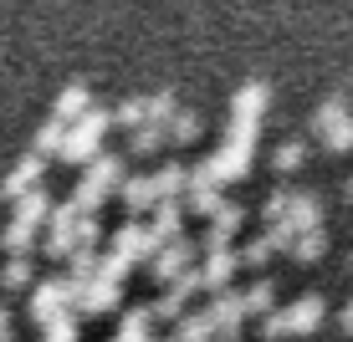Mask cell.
Segmentation results:
<instances>
[{
	"label": "cell",
	"mask_w": 353,
	"mask_h": 342,
	"mask_svg": "<svg viewBox=\"0 0 353 342\" xmlns=\"http://www.w3.org/2000/svg\"><path fill=\"white\" fill-rule=\"evenodd\" d=\"M6 250H10V255H31V250H36V225H26V220H10Z\"/></svg>",
	"instance_id": "cell-19"
},
{
	"label": "cell",
	"mask_w": 353,
	"mask_h": 342,
	"mask_svg": "<svg viewBox=\"0 0 353 342\" xmlns=\"http://www.w3.org/2000/svg\"><path fill=\"white\" fill-rule=\"evenodd\" d=\"M236 261L241 255H230V246H215V250H205V266H200V276H205V291H221L230 271H236Z\"/></svg>",
	"instance_id": "cell-10"
},
{
	"label": "cell",
	"mask_w": 353,
	"mask_h": 342,
	"mask_svg": "<svg viewBox=\"0 0 353 342\" xmlns=\"http://www.w3.org/2000/svg\"><path fill=\"white\" fill-rule=\"evenodd\" d=\"M67 149V123H62V118H52V123H41V128H36V149L31 153H62Z\"/></svg>",
	"instance_id": "cell-13"
},
{
	"label": "cell",
	"mask_w": 353,
	"mask_h": 342,
	"mask_svg": "<svg viewBox=\"0 0 353 342\" xmlns=\"http://www.w3.org/2000/svg\"><path fill=\"white\" fill-rule=\"evenodd\" d=\"M246 297V312H272V297H276V286L272 281H256L251 291H241Z\"/></svg>",
	"instance_id": "cell-26"
},
{
	"label": "cell",
	"mask_w": 353,
	"mask_h": 342,
	"mask_svg": "<svg viewBox=\"0 0 353 342\" xmlns=\"http://www.w3.org/2000/svg\"><path fill=\"white\" fill-rule=\"evenodd\" d=\"M348 200H353V179H348Z\"/></svg>",
	"instance_id": "cell-31"
},
{
	"label": "cell",
	"mask_w": 353,
	"mask_h": 342,
	"mask_svg": "<svg viewBox=\"0 0 353 342\" xmlns=\"http://www.w3.org/2000/svg\"><path fill=\"white\" fill-rule=\"evenodd\" d=\"M338 327H343V332H353V301H348L343 312H338Z\"/></svg>",
	"instance_id": "cell-29"
},
{
	"label": "cell",
	"mask_w": 353,
	"mask_h": 342,
	"mask_svg": "<svg viewBox=\"0 0 353 342\" xmlns=\"http://www.w3.org/2000/svg\"><path fill=\"white\" fill-rule=\"evenodd\" d=\"M92 113V92H88V82H67L62 92H57V107H52V118H62V123H82V118Z\"/></svg>",
	"instance_id": "cell-5"
},
{
	"label": "cell",
	"mask_w": 353,
	"mask_h": 342,
	"mask_svg": "<svg viewBox=\"0 0 353 342\" xmlns=\"http://www.w3.org/2000/svg\"><path fill=\"white\" fill-rule=\"evenodd\" d=\"M194 138H200V113H185V107H179L174 123H169V143H194Z\"/></svg>",
	"instance_id": "cell-23"
},
{
	"label": "cell",
	"mask_w": 353,
	"mask_h": 342,
	"mask_svg": "<svg viewBox=\"0 0 353 342\" xmlns=\"http://www.w3.org/2000/svg\"><path fill=\"white\" fill-rule=\"evenodd\" d=\"M323 250H327V235H323V230H302L297 246H292V261L312 266V261H323Z\"/></svg>",
	"instance_id": "cell-15"
},
{
	"label": "cell",
	"mask_w": 353,
	"mask_h": 342,
	"mask_svg": "<svg viewBox=\"0 0 353 342\" xmlns=\"http://www.w3.org/2000/svg\"><path fill=\"white\" fill-rule=\"evenodd\" d=\"M164 138H169V128L164 123H143V128H133V153H143V158H149V153H159L164 149Z\"/></svg>",
	"instance_id": "cell-16"
},
{
	"label": "cell",
	"mask_w": 353,
	"mask_h": 342,
	"mask_svg": "<svg viewBox=\"0 0 353 342\" xmlns=\"http://www.w3.org/2000/svg\"><path fill=\"white\" fill-rule=\"evenodd\" d=\"M118 307V281H108V276H97L92 286H82L77 291V312H113Z\"/></svg>",
	"instance_id": "cell-9"
},
{
	"label": "cell",
	"mask_w": 353,
	"mask_h": 342,
	"mask_svg": "<svg viewBox=\"0 0 353 342\" xmlns=\"http://www.w3.org/2000/svg\"><path fill=\"white\" fill-rule=\"evenodd\" d=\"M72 297H77V286H72V281H41V286H36V297H31V317H36L41 327H52L57 317H67Z\"/></svg>",
	"instance_id": "cell-3"
},
{
	"label": "cell",
	"mask_w": 353,
	"mask_h": 342,
	"mask_svg": "<svg viewBox=\"0 0 353 342\" xmlns=\"http://www.w3.org/2000/svg\"><path fill=\"white\" fill-rule=\"evenodd\" d=\"M287 220H292L297 230H323V200H318V194H297Z\"/></svg>",
	"instance_id": "cell-12"
},
{
	"label": "cell",
	"mask_w": 353,
	"mask_h": 342,
	"mask_svg": "<svg viewBox=\"0 0 353 342\" xmlns=\"http://www.w3.org/2000/svg\"><path fill=\"white\" fill-rule=\"evenodd\" d=\"M272 250H276V246L261 235V240H251V246L241 250V261H246V266H266V255H272Z\"/></svg>",
	"instance_id": "cell-28"
},
{
	"label": "cell",
	"mask_w": 353,
	"mask_h": 342,
	"mask_svg": "<svg viewBox=\"0 0 353 342\" xmlns=\"http://www.w3.org/2000/svg\"><path fill=\"white\" fill-rule=\"evenodd\" d=\"M123 184H128V179H123V158H118V153H97L88 164V174H82V189H77L72 204L88 215V210H97V204L108 200V194H118Z\"/></svg>",
	"instance_id": "cell-1"
},
{
	"label": "cell",
	"mask_w": 353,
	"mask_h": 342,
	"mask_svg": "<svg viewBox=\"0 0 353 342\" xmlns=\"http://www.w3.org/2000/svg\"><path fill=\"white\" fill-rule=\"evenodd\" d=\"M323 143H327L333 153H348V149H353V113H348L338 128H327V133H323Z\"/></svg>",
	"instance_id": "cell-25"
},
{
	"label": "cell",
	"mask_w": 353,
	"mask_h": 342,
	"mask_svg": "<svg viewBox=\"0 0 353 342\" xmlns=\"http://www.w3.org/2000/svg\"><path fill=\"white\" fill-rule=\"evenodd\" d=\"M348 266H353V255H348Z\"/></svg>",
	"instance_id": "cell-32"
},
{
	"label": "cell",
	"mask_w": 353,
	"mask_h": 342,
	"mask_svg": "<svg viewBox=\"0 0 353 342\" xmlns=\"http://www.w3.org/2000/svg\"><path fill=\"white\" fill-rule=\"evenodd\" d=\"M174 113H179V107H174V92H169V87L149 97V123H164L169 128V123H174Z\"/></svg>",
	"instance_id": "cell-24"
},
{
	"label": "cell",
	"mask_w": 353,
	"mask_h": 342,
	"mask_svg": "<svg viewBox=\"0 0 353 342\" xmlns=\"http://www.w3.org/2000/svg\"><path fill=\"white\" fill-rule=\"evenodd\" d=\"M282 317H287V337H307V332H318V327H323L327 307H323V297H312V291H307V297H297Z\"/></svg>",
	"instance_id": "cell-4"
},
{
	"label": "cell",
	"mask_w": 353,
	"mask_h": 342,
	"mask_svg": "<svg viewBox=\"0 0 353 342\" xmlns=\"http://www.w3.org/2000/svg\"><path fill=\"white\" fill-rule=\"evenodd\" d=\"M0 342H10V312L0 307Z\"/></svg>",
	"instance_id": "cell-30"
},
{
	"label": "cell",
	"mask_w": 353,
	"mask_h": 342,
	"mask_svg": "<svg viewBox=\"0 0 353 342\" xmlns=\"http://www.w3.org/2000/svg\"><path fill=\"white\" fill-rule=\"evenodd\" d=\"M266 103H272V92H266V82H246V87L236 92V103H230V118H236V123H261Z\"/></svg>",
	"instance_id": "cell-7"
},
{
	"label": "cell",
	"mask_w": 353,
	"mask_h": 342,
	"mask_svg": "<svg viewBox=\"0 0 353 342\" xmlns=\"http://www.w3.org/2000/svg\"><path fill=\"white\" fill-rule=\"evenodd\" d=\"M154 184H159V200H174L179 189H190V174L179 164H164L159 174H154Z\"/></svg>",
	"instance_id": "cell-21"
},
{
	"label": "cell",
	"mask_w": 353,
	"mask_h": 342,
	"mask_svg": "<svg viewBox=\"0 0 353 342\" xmlns=\"http://www.w3.org/2000/svg\"><path fill=\"white\" fill-rule=\"evenodd\" d=\"M108 128H113V113L92 107L82 123L67 128V149H62V158H67V164H92V158L103 153V133H108Z\"/></svg>",
	"instance_id": "cell-2"
},
{
	"label": "cell",
	"mask_w": 353,
	"mask_h": 342,
	"mask_svg": "<svg viewBox=\"0 0 353 342\" xmlns=\"http://www.w3.org/2000/svg\"><path fill=\"white\" fill-rule=\"evenodd\" d=\"M16 220H26V225H41V220H52V194H46V189H31L26 200L16 204Z\"/></svg>",
	"instance_id": "cell-14"
},
{
	"label": "cell",
	"mask_w": 353,
	"mask_h": 342,
	"mask_svg": "<svg viewBox=\"0 0 353 342\" xmlns=\"http://www.w3.org/2000/svg\"><path fill=\"white\" fill-rule=\"evenodd\" d=\"M46 342H77V317H57L46 327Z\"/></svg>",
	"instance_id": "cell-27"
},
{
	"label": "cell",
	"mask_w": 353,
	"mask_h": 342,
	"mask_svg": "<svg viewBox=\"0 0 353 342\" xmlns=\"http://www.w3.org/2000/svg\"><path fill=\"white\" fill-rule=\"evenodd\" d=\"M123 204H128V215H149L154 204H159V184H154V174H133L123 189Z\"/></svg>",
	"instance_id": "cell-8"
},
{
	"label": "cell",
	"mask_w": 353,
	"mask_h": 342,
	"mask_svg": "<svg viewBox=\"0 0 353 342\" xmlns=\"http://www.w3.org/2000/svg\"><path fill=\"white\" fill-rule=\"evenodd\" d=\"M154 246H164V240H185L179 235V200H159L154 204Z\"/></svg>",
	"instance_id": "cell-11"
},
{
	"label": "cell",
	"mask_w": 353,
	"mask_h": 342,
	"mask_svg": "<svg viewBox=\"0 0 353 342\" xmlns=\"http://www.w3.org/2000/svg\"><path fill=\"white\" fill-rule=\"evenodd\" d=\"M113 123H118V128H128V133H133V128H143V123H149V103H143V97H128V103L113 113Z\"/></svg>",
	"instance_id": "cell-22"
},
{
	"label": "cell",
	"mask_w": 353,
	"mask_h": 342,
	"mask_svg": "<svg viewBox=\"0 0 353 342\" xmlns=\"http://www.w3.org/2000/svg\"><path fill=\"white\" fill-rule=\"evenodd\" d=\"M41 169H46V158L41 153H26L16 169H10V179L0 184V189H6V200H26V194L41 184Z\"/></svg>",
	"instance_id": "cell-6"
},
{
	"label": "cell",
	"mask_w": 353,
	"mask_h": 342,
	"mask_svg": "<svg viewBox=\"0 0 353 342\" xmlns=\"http://www.w3.org/2000/svg\"><path fill=\"white\" fill-rule=\"evenodd\" d=\"M348 118V103L343 97H327V103L318 107V113H312V133H327V128H338Z\"/></svg>",
	"instance_id": "cell-20"
},
{
	"label": "cell",
	"mask_w": 353,
	"mask_h": 342,
	"mask_svg": "<svg viewBox=\"0 0 353 342\" xmlns=\"http://www.w3.org/2000/svg\"><path fill=\"white\" fill-rule=\"evenodd\" d=\"M302 158H307V143H302V138H292V143H282V149L272 153V169H276V174H297V169H302Z\"/></svg>",
	"instance_id": "cell-18"
},
{
	"label": "cell",
	"mask_w": 353,
	"mask_h": 342,
	"mask_svg": "<svg viewBox=\"0 0 353 342\" xmlns=\"http://www.w3.org/2000/svg\"><path fill=\"white\" fill-rule=\"evenodd\" d=\"M0 286L6 291H26L31 286V255H10L6 271H0Z\"/></svg>",
	"instance_id": "cell-17"
}]
</instances>
